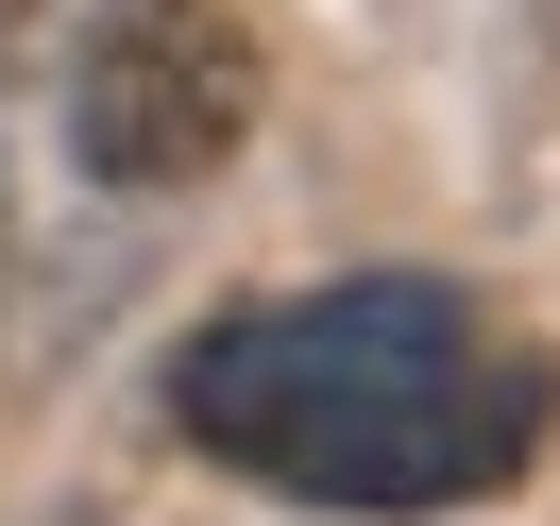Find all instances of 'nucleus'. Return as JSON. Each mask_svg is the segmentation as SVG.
Returning <instances> with one entry per match:
<instances>
[{
    "label": "nucleus",
    "instance_id": "1",
    "mask_svg": "<svg viewBox=\"0 0 560 526\" xmlns=\"http://www.w3.org/2000/svg\"><path fill=\"white\" fill-rule=\"evenodd\" d=\"M171 424L289 510L408 526V510H492L544 476L560 356L458 272H340V289L221 306L171 356Z\"/></svg>",
    "mask_w": 560,
    "mask_h": 526
},
{
    "label": "nucleus",
    "instance_id": "2",
    "mask_svg": "<svg viewBox=\"0 0 560 526\" xmlns=\"http://www.w3.org/2000/svg\"><path fill=\"white\" fill-rule=\"evenodd\" d=\"M255 137V35L221 0H103L69 51V171L85 187H205Z\"/></svg>",
    "mask_w": 560,
    "mask_h": 526
}]
</instances>
